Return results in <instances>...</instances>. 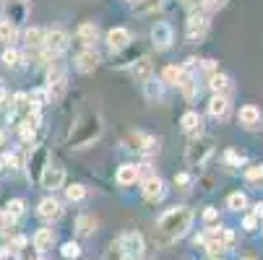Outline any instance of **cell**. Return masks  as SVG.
Segmentation results:
<instances>
[{
    "mask_svg": "<svg viewBox=\"0 0 263 260\" xmlns=\"http://www.w3.org/2000/svg\"><path fill=\"white\" fill-rule=\"evenodd\" d=\"M102 133H104V120H102V115H99V112H84L76 123L70 125L65 143H68L70 148H76V151H81V148L94 146V143L102 138Z\"/></svg>",
    "mask_w": 263,
    "mask_h": 260,
    "instance_id": "6da1fadb",
    "label": "cell"
},
{
    "mask_svg": "<svg viewBox=\"0 0 263 260\" xmlns=\"http://www.w3.org/2000/svg\"><path fill=\"white\" fill-rule=\"evenodd\" d=\"M191 224H193V211L187 206H172L159 216L157 232L162 234V242H175V239L187 234Z\"/></svg>",
    "mask_w": 263,
    "mask_h": 260,
    "instance_id": "7a4b0ae2",
    "label": "cell"
},
{
    "mask_svg": "<svg viewBox=\"0 0 263 260\" xmlns=\"http://www.w3.org/2000/svg\"><path fill=\"white\" fill-rule=\"evenodd\" d=\"M214 148H216V141H214L211 135H198V138H193L191 143H187V148H185V164L191 167V169L206 167V162H209L211 154H214Z\"/></svg>",
    "mask_w": 263,
    "mask_h": 260,
    "instance_id": "3957f363",
    "label": "cell"
},
{
    "mask_svg": "<svg viewBox=\"0 0 263 260\" xmlns=\"http://www.w3.org/2000/svg\"><path fill=\"white\" fill-rule=\"evenodd\" d=\"M68 89V76H65V68L60 63H50V70H47V84H45V91H47V99L50 102H60L63 94Z\"/></svg>",
    "mask_w": 263,
    "mask_h": 260,
    "instance_id": "277c9868",
    "label": "cell"
},
{
    "mask_svg": "<svg viewBox=\"0 0 263 260\" xmlns=\"http://www.w3.org/2000/svg\"><path fill=\"white\" fill-rule=\"evenodd\" d=\"M143 250H146V245H143V237H141V232H136V229L125 232V234L118 239V252H120L123 257L141 260V257H143Z\"/></svg>",
    "mask_w": 263,
    "mask_h": 260,
    "instance_id": "5b68a950",
    "label": "cell"
},
{
    "mask_svg": "<svg viewBox=\"0 0 263 260\" xmlns=\"http://www.w3.org/2000/svg\"><path fill=\"white\" fill-rule=\"evenodd\" d=\"M148 36H152V47L157 52H167L175 45V29L167 21H157L152 26V31H148Z\"/></svg>",
    "mask_w": 263,
    "mask_h": 260,
    "instance_id": "8992f818",
    "label": "cell"
},
{
    "mask_svg": "<svg viewBox=\"0 0 263 260\" xmlns=\"http://www.w3.org/2000/svg\"><path fill=\"white\" fill-rule=\"evenodd\" d=\"M209 29H211V21H209V16L206 13H191L187 16V21H185V36H187V42H201L203 36L209 34Z\"/></svg>",
    "mask_w": 263,
    "mask_h": 260,
    "instance_id": "52a82bcc",
    "label": "cell"
},
{
    "mask_svg": "<svg viewBox=\"0 0 263 260\" xmlns=\"http://www.w3.org/2000/svg\"><path fill=\"white\" fill-rule=\"evenodd\" d=\"M130 148L133 151H138L141 156H154L159 154V138L152 135V133H143V130H133L130 133Z\"/></svg>",
    "mask_w": 263,
    "mask_h": 260,
    "instance_id": "ba28073f",
    "label": "cell"
},
{
    "mask_svg": "<svg viewBox=\"0 0 263 260\" xmlns=\"http://www.w3.org/2000/svg\"><path fill=\"white\" fill-rule=\"evenodd\" d=\"M63 185H65V169L60 164H55V162H47V167L40 174V188L55 193V190L63 188Z\"/></svg>",
    "mask_w": 263,
    "mask_h": 260,
    "instance_id": "9c48e42d",
    "label": "cell"
},
{
    "mask_svg": "<svg viewBox=\"0 0 263 260\" xmlns=\"http://www.w3.org/2000/svg\"><path fill=\"white\" fill-rule=\"evenodd\" d=\"M47 162H50L47 148H45V146H34L31 154H29V159H26V172H29V179H31V182H40V174H42V169L47 167Z\"/></svg>",
    "mask_w": 263,
    "mask_h": 260,
    "instance_id": "30bf717a",
    "label": "cell"
},
{
    "mask_svg": "<svg viewBox=\"0 0 263 260\" xmlns=\"http://www.w3.org/2000/svg\"><path fill=\"white\" fill-rule=\"evenodd\" d=\"M104 39H107V47L118 55V52H123L125 47L133 45V34H130V29H125V26H115V29L107 31Z\"/></svg>",
    "mask_w": 263,
    "mask_h": 260,
    "instance_id": "8fae6325",
    "label": "cell"
},
{
    "mask_svg": "<svg viewBox=\"0 0 263 260\" xmlns=\"http://www.w3.org/2000/svg\"><path fill=\"white\" fill-rule=\"evenodd\" d=\"M68 45H70V36L63 29H47V34H45V50L52 57H58L60 52H65Z\"/></svg>",
    "mask_w": 263,
    "mask_h": 260,
    "instance_id": "7c38bea8",
    "label": "cell"
},
{
    "mask_svg": "<svg viewBox=\"0 0 263 260\" xmlns=\"http://www.w3.org/2000/svg\"><path fill=\"white\" fill-rule=\"evenodd\" d=\"M141 193H143V198H146L148 203L162 201V198L167 195L164 179H162V177H157V174H148V177L143 179V185H141Z\"/></svg>",
    "mask_w": 263,
    "mask_h": 260,
    "instance_id": "4fadbf2b",
    "label": "cell"
},
{
    "mask_svg": "<svg viewBox=\"0 0 263 260\" xmlns=\"http://www.w3.org/2000/svg\"><path fill=\"white\" fill-rule=\"evenodd\" d=\"M76 70L79 73H84V76H89V73H94L97 68H99V63H102V57H99V52L94 50V47H84L79 55H76Z\"/></svg>",
    "mask_w": 263,
    "mask_h": 260,
    "instance_id": "5bb4252c",
    "label": "cell"
},
{
    "mask_svg": "<svg viewBox=\"0 0 263 260\" xmlns=\"http://www.w3.org/2000/svg\"><path fill=\"white\" fill-rule=\"evenodd\" d=\"M237 123L245 130L253 133V130H258L263 125V115H260V109L255 104H245V107H240V112H237Z\"/></svg>",
    "mask_w": 263,
    "mask_h": 260,
    "instance_id": "9a60e30c",
    "label": "cell"
},
{
    "mask_svg": "<svg viewBox=\"0 0 263 260\" xmlns=\"http://www.w3.org/2000/svg\"><path fill=\"white\" fill-rule=\"evenodd\" d=\"M180 128H182L185 135L198 138V135H203V117L196 112V109H187V112L180 117Z\"/></svg>",
    "mask_w": 263,
    "mask_h": 260,
    "instance_id": "2e32d148",
    "label": "cell"
},
{
    "mask_svg": "<svg viewBox=\"0 0 263 260\" xmlns=\"http://www.w3.org/2000/svg\"><path fill=\"white\" fill-rule=\"evenodd\" d=\"M36 213H40V218H45V221H58V218L63 216V203H60L58 198L47 195V198L40 201V206H36Z\"/></svg>",
    "mask_w": 263,
    "mask_h": 260,
    "instance_id": "e0dca14e",
    "label": "cell"
},
{
    "mask_svg": "<svg viewBox=\"0 0 263 260\" xmlns=\"http://www.w3.org/2000/svg\"><path fill=\"white\" fill-rule=\"evenodd\" d=\"M130 76H133V81H136V84L148 81V78L154 76V65H152V60H148L146 55H141V57L130 65Z\"/></svg>",
    "mask_w": 263,
    "mask_h": 260,
    "instance_id": "ac0fdd59",
    "label": "cell"
},
{
    "mask_svg": "<svg viewBox=\"0 0 263 260\" xmlns=\"http://www.w3.org/2000/svg\"><path fill=\"white\" fill-rule=\"evenodd\" d=\"M76 39L84 45V47H94L99 42V26L94 21H84L79 29H76Z\"/></svg>",
    "mask_w": 263,
    "mask_h": 260,
    "instance_id": "d6986e66",
    "label": "cell"
},
{
    "mask_svg": "<svg viewBox=\"0 0 263 260\" xmlns=\"http://www.w3.org/2000/svg\"><path fill=\"white\" fill-rule=\"evenodd\" d=\"M209 115L214 120H227V115H230V99L224 94H211V99H209Z\"/></svg>",
    "mask_w": 263,
    "mask_h": 260,
    "instance_id": "ffe728a7",
    "label": "cell"
},
{
    "mask_svg": "<svg viewBox=\"0 0 263 260\" xmlns=\"http://www.w3.org/2000/svg\"><path fill=\"white\" fill-rule=\"evenodd\" d=\"M206 86L211 89V94H224V96H227L232 91V78L227 76V73L216 70V73H209V84Z\"/></svg>",
    "mask_w": 263,
    "mask_h": 260,
    "instance_id": "44dd1931",
    "label": "cell"
},
{
    "mask_svg": "<svg viewBox=\"0 0 263 260\" xmlns=\"http://www.w3.org/2000/svg\"><path fill=\"white\" fill-rule=\"evenodd\" d=\"M31 245H34V250L40 252V255H45L47 250H52V245H55V232L52 229H36L34 232V237H31Z\"/></svg>",
    "mask_w": 263,
    "mask_h": 260,
    "instance_id": "7402d4cb",
    "label": "cell"
},
{
    "mask_svg": "<svg viewBox=\"0 0 263 260\" xmlns=\"http://www.w3.org/2000/svg\"><path fill=\"white\" fill-rule=\"evenodd\" d=\"M45 34H47V29H42V26H31V29H26L24 31V45H26V50H45Z\"/></svg>",
    "mask_w": 263,
    "mask_h": 260,
    "instance_id": "603a6c76",
    "label": "cell"
},
{
    "mask_svg": "<svg viewBox=\"0 0 263 260\" xmlns=\"http://www.w3.org/2000/svg\"><path fill=\"white\" fill-rule=\"evenodd\" d=\"M141 86H143V96H146L148 102H162V96H164V84H162V78L152 76L148 81H143Z\"/></svg>",
    "mask_w": 263,
    "mask_h": 260,
    "instance_id": "cb8c5ba5",
    "label": "cell"
},
{
    "mask_svg": "<svg viewBox=\"0 0 263 260\" xmlns=\"http://www.w3.org/2000/svg\"><path fill=\"white\" fill-rule=\"evenodd\" d=\"M141 177V167L138 164H123L115 174L118 185H123V188H128V185H136V179Z\"/></svg>",
    "mask_w": 263,
    "mask_h": 260,
    "instance_id": "d4e9b609",
    "label": "cell"
},
{
    "mask_svg": "<svg viewBox=\"0 0 263 260\" xmlns=\"http://www.w3.org/2000/svg\"><path fill=\"white\" fill-rule=\"evenodd\" d=\"M182 76H185V68L172 63V65H164V70H162V76H159V78H162L164 86H175V89H177L180 81H182Z\"/></svg>",
    "mask_w": 263,
    "mask_h": 260,
    "instance_id": "484cf974",
    "label": "cell"
},
{
    "mask_svg": "<svg viewBox=\"0 0 263 260\" xmlns=\"http://www.w3.org/2000/svg\"><path fill=\"white\" fill-rule=\"evenodd\" d=\"M24 211H26V201H24V198H13V201H8V206H6V211H3V218L8 221V227L16 224V218L24 216Z\"/></svg>",
    "mask_w": 263,
    "mask_h": 260,
    "instance_id": "4316f807",
    "label": "cell"
},
{
    "mask_svg": "<svg viewBox=\"0 0 263 260\" xmlns=\"http://www.w3.org/2000/svg\"><path fill=\"white\" fill-rule=\"evenodd\" d=\"M16 39H18V26H16L13 21L3 18V21H0V45L11 47V45H13Z\"/></svg>",
    "mask_w": 263,
    "mask_h": 260,
    "instance_id": "83f0119b",
    "label": "cell"
},
{
    "mask_svg": "<svg viewBox=\"0 0 263 260\" xmlns=\"http://www.w3.org/2000/svg\"><path fill=\"white\" fill-rule=\"evenodd\" d=\"M97 227H99V221H97L91 213H81V216L76 218V232H79L81 237H91V234L97 232Z\"/></svg>",
    "mask_w": 263,
    "mask_h": 260,
    "instance_id": "f1b7e54d",
    "label": "cell"
},
{
    "mask_svg": "<svg viewBox=\"0 0 263 260\" xmlns=\"http://www.w3.org/2000/svg\"><path fill=\"white\" fill-rule=\"evenodd\" d=\"M177 89L182 91V96H185L187 102H193V99L198 96V84H196V78H193L187 70H185V76H182V81H180V86H177Z\"/></svg>",
    "mask_w": 263,
    "mask_h": 260,
    "instance_id": "f546056e",
    "label": "cell"
},
{
    "mask_svg": "<svg viewBox=\"0 0 263 260\" xmlns=\"http://www.w3.org/2000/svg\"><path fill=\"white\" fill-rule=\"evenodd\" d=\"M0 60H3V65H6V68H21V60H24V55H21V50H16V47L11 45V47H6V50H3Z\"/></svg>",
    "mask_w": 263,
    "mask_h": 260,
    "instance_id": "4dcf8cb0",
    "label": "cell"
},
{
    "mask_svg": "<svg viewBox=\"0 0 263 260\" xmlns=\"http://www.w3.org/2000/svg\"><path fill=\"white\" fill-rule=\"evenodd\" d=\"M227 208H230V211H235V213L245 211V208H248V195H245V193H240V190H237V193H232V195L227 198Z\"/></svg>",
    "mask_w": 263,
    "mask_h": 260,
    "instance_id": "1f68e13d",
    "label": "cell"
},
{
    "mask_svg": "<svg viewBox=\"0 0 263 260\" xmlns=\"http://www.w3.org/2000/svg\"><path fill=\"white\" fill-rule=\"evenodd\" d=\"M162 0H136V11L138 13H157V11H162Z\"/></svg>",
    "mask_w": 263,
    "mask_h": 260,
    "instance_id": "d6a6232c",
    "label": "cell"
},
{
    "mask_svg": "<svg viewBox=\"0 0 263 260\" xmlns=\"http://www.w3.org/2000/svg\"><path fill=\"white\" fill-rule=\"evenodd\" d=\"M242 174H245V179L250 185H260L263 182V164H248Z\"/></svg>",
    "mask_w": 263,
    "mask_h": 260,
    "instance_id": "836d02e7",
    "label": "cell"
},
{
    "mask_svg": "<svg viewBox=\"0 0 263 260\" xmlns=\"http://www.w3.org/2000/svg\"><path fill=\"white\" fill-rule=\"evenodd\" d=\"M65 198L70 203H79V201L86 198V188H84V185H79V182H73V185H68V188H65Z\"/></svg>",
    "mask_w": 263,
    "mask_h": 260,
    "instance_id": "e575fe53",
    "label": "cell"
},
{
    "mask_svg": "<svg viewBox=\"0 0 263 260\" xmlns=\"http://www.w3.org/2000/svg\"><path fill=\"white\" fill-rule=\"evenodd\" d=\"M60 255H63L65 260H76V257H81V245H79V242H63Z\"/></svg>",
    "mask_w": 263,
    "mask_h": 260,
    "instance_id": "d590c367",
    "label": "cell"
},
{
    "mask_svg": "<svg viewBox=\"0 0 263 260\" xmlns=\"http://www.w3.org/2000/svg\"><path fill=\"white\" fill-rule=\"evenodd\" d=\"M18 133H21V141L24 143H31L36 138V125H31L29 120H24V123H18Z\"/></svg>",
    "mask_w": 263,
    "mask_h": 260,
    "instance_id": "8d00e7d4",
    "label": "cell"
},
{
    "mask_svg": "<svg viewBox=\"0 0 263 260\" xmlns=\"http://www.w3.org/2000/svg\"><path fill=\"white\" fill-rule=\"evenodd\" d=\"M198 3L206 13H216V11H221L224 6H227V0H198Z\"/></svg>",
    "mask_w": 263,
    "mask_h": 260,
    "instance_id": "74e56055",
    "label": "cell"
},
{
    "mask_svg": "<svg viewBox=\"0 0 263 260\" xmlns=\"http://www.w3.org/2000/svg\"><path fill=\"white\" fill-rule=\"evenodd\" d=\"M175 185H177L180 190H187L193 185V177L187 174V172H180V174H175Z\"/></svg>",
    "mask_w": 263,
    "mask_h": 260,
    "instance_id": "f35d334b",
    "label": "cell"
},
{
    "mask_svg": "<svg viewBox=\"0 0 263 260\" xmlns=\"http://www.w3.org/2000/svg\"><path fill=\"white\" fill-rule=\"evenodd\" d=\"M224 162H227L230 167L235 164V167H240L242 162H245V156L242 154H237V151H227V154H224Z\"/></svg>",
    "mask_w": 263,
    "mask_h": 260,
    "instance_id": "ab89813d",
    "label": "cell"
},
{
    "mask_svg": "<svg viewBox=\"0 0 263 260\" xmlns=\"http://www.w3.org/2000/svg\"><path fill=\"white\" fill-rule=\"evenodd\" d=\"M216 218H219V211H216L214 206H209V208L203 211V221H206V224H214Z\"/></svg>",
    "mask_w": 263,
    "mask_h": 260,
    "instance_id": "60d3db41",
    "label": "cell"
},
{
    "mask_svg": "<svg viewBox=\"0 0 263 260\" xmlns=\"http://www.w3.org/2000/svg\"><path fill=\"white\" fill-rule=\"evenodd\" d=\"M242 227H245L248 232H253V229L258 227V216H245V221H242Z\"/></svg>",
    "mask_w": 263,
    "mask_h": 260,
    "instance_id": "b9f144b4",
    "label": "cell"
},
{
    "mask_svg": "<svg viewBox=\"0 0 263 260\" xmlns=\"http://www.w3.org/2000/svg\"><path fill=\"white\" fill-rule=\"evenodd\" d=\"M8 99H11V96H8V91H6V86H3V89H0V109L8 107Z\"/></svg>",
    "mask_w": 263,
    "mask_h": 260,
    "instance_id": "7bdbcfd3",
    "label": "cell"
},
{
    "mask_svg": "<svg viewBox=\"0 0 263 260\" xmlns=\"http://www.w3.org/2000/svg\"><path fill=\"white\" fill-rule=\"evenodd\" d=\"M6 146H8V133H6L3 128H0V151H3Z\"/></svg>",
    "mask_w": 263,
    "mask_h": 260,
    "instance_id": "ee69618b",
    "label": "cell"
},
{
    "mask_svg": "<svg viewBox=\"0 0 263 260\" xmlns=\"http://www.w3.org/2000/svg\"><path fill=\"white\" fill-rule=\"evenodd\" d=\"M253 216L263 218V203H255V206H253Z\"/></svg>",
    "mask_w": 263,
    "mask_h": 260,
    "instance_id": "f6af8a7d",
    "label": "cell"
},
{
    "mask_svg": "<svg viewBox=\"0 0 263 260\" xmlns=\"http://www.w3.org/2000/svg\"><path fill=\"white\" fill-rule=\"evenodd\" d=\"M177 3H180L182 8H193V6L198 3V0H177Z\"/></svg>",
    "mask_w": 263,
    "mask_h": 260,
    "instance_id": "bcb514c9",
    "label": "cell"
},
{
    "mask_svg": "<svg viewBox=\"0 0 263 260\" xmlns=\"http://www.w3.org/2000/svg\"><path fill=\"white\" fill-rule=\"evenodd\" d=\"M6 229H11V227H8V221L3 218V213H0V232H6Z\"/></svg>",
    "mask_w": 263,
    "mask_h": 260,
    "instance_id": "7dc6e473",
    "label": "cell"
},
{
    "mask_svg": "<svg viewBox=\"0 0 263 260\" xmlns=\"http://www.w3.org/2000/svg\"><path fill=\"white\" fill-rule=\"evenodd\" d=\"M6 255V247H0V257H3Z\"/></svg>",
    "mask_w": 263,
    "mask_h": 260,
    "instance_id": "c3c4849f",
    "label": "cell"
},
{
    "mask_svg": "<svg viewBox=\"0 0 263 260\" xmlns=\"http://www.w3.org/2000/svg\"><path fill=\"white\" fill-rule=\"evenodd\" d=\"M3 167H6V164H3V159H0V172H3Z\"/></svg>",
    "mask_w": 263,
    "mask_h": 260,
    "instance_id": "681fc988",
    "label": "cell"
},
{
    "mask_svg": "<svg viewBox=\"0 0 263 260\" xmlns=\"http://www.w3.org/2000/svg\"><path fill=\"white\" fill-rule=\"evenodd\" d=\"M3 86H6V81H3V78H0V89H3Z\"/></svg>",
    "mask_w": 263,
    "mask_h": 260,
    "instance_id": "f907efd6",
    "label": "cell"
},
{
    "mask_svg": "<svg viewBox=\"0 0 263 260\" xmlns=\"http://www.w3.org/2000/svg\"><path fill=\"white\" fill-rule=\"evenodd\" d=\"M34 260H47V257H42V255H40V257H34Z\"/></svg>",
    "mask_w": 263,
    "mask_h": 260,
    "instance_id": "816d5d0a",
    "label": "cell"
},
{
    "mask_svg": "<svg viewBox=\"0 0 263 260\" xmlns=\"http://www.w3.org/2000/svg\"><path fill=\"white\" fill-rule=\"evenodd\" d=\"M16 3H26V0H16Z\"/></svg>",
    "mask_w": 263,
    "mask_h": 260,
    "instance_id": "f5cc1de1",
    "label": "cell"
},
{
    "mask_svg": "<svg viewBox=\"0 0 263 260\" xmlns=\"http://www.w3.org/2000/svg\"><path fill=\"white\" fill-rule=\"evenodd\" d=\"M128 3H136V0H128Z\"/></svg>",
    "mask_w": 263,
    "mask_h": 260,
    "instance_id": "db71d44e",
    "label": "cell"
},
{
    "mask_svg": "<svg viewBox=\"0 0 263 260\" xmlns=\"http://www.w3.org/2000/svg\"><path fill=\"white\" fill-rule=\"evenodd\" d=\"M125 260H130V257H125Z\"/></svg>",
    "mask_w": 263,
    "mask_h": 260,
    "instance_id": "11a10c76",
    "label": "cell"
},
{
    "mask_svg": "<svg viewBox=\"0 0 263 260\" xmlns=\"http://www.w3.org/2000/svg\"><path fill=\"white\" fill-rule=\"evenodd\" d=\"M248 260H253V257H248Z\"/></svg>",
    "mask_w": 263,
    "mask_h": 260,
    "instance_id": "9f6ffc18",
    "label": "cell"
}]
</instances>
